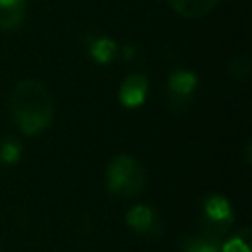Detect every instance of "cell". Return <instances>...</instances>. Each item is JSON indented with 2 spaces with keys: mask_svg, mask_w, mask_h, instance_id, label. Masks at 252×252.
Instances as JSON below:
<instances>
[{
  "mask_svg": "<svg viewBox=\"0 0 252 252\" xmlns=\"http://www.w3.org/2000/svg\"><path fill=\"white\" fill-rule=\"evenodd\" d=\"M10 114L18 130L26 136L43 132L53 120V98L47 87L35 79L18 81L8 98Z\"/></svg>",
  "mask_w": 252,
  "mask_h": 252,
  "instance_id": "obj_1",
  "label": "cell"
},
{
  "mask_svg": "<svg viewBox=\"0 0 252 252\" xmlns=\"http://www.w3.org/2000/svg\"><path fill=\"white\" fill-rule=\"evenodd\" d=\"M104 183L112 195L120 199H134L146 189L148 175L140 159L120 154L108 161L104 171Z\"/></svg>",
  "mask_w": 252,
  "mask_h": 252,
  "instance_id": "obj_2",
  "label": "cell"
},
{
  "mask_svg": "<svg viewBox=\"0 0 252 252\" xmlns=\"http://www.w3.org/2000/svg\"><path fill=\"white\" fill-rule=\"evenodd\" d=\"M197 224L201 228V234L222 242L234 224V213L230 201L219 193L207 195L201 201L197 213Z\"/></svg>",
  "mask_w": 252,
  "mask_h": 252,
  "instance_id": "obj_3",
  "label": "cell"
},
{
  "mask_svg": "<svg viewBox=\"0 0 252 252\" xmlns=\"http://www.w3.org/2000/svg\"><path fill=\"white\" fill-rule=\"evenodd\" d=\"M167 102H169V108L175 110V112H183L189 108L195 93H197V87H199V79L193 71H187V69H177L173 71L169 77H167Z\"/></svg>",
  "mask_w": 252,
  "mask_h": 252,
  "instance_id": "obj_4",
  "label": "cell"
},
{
  "mask_svg": "<svg viewBox=\"0 0 252 252\" xmlns=\"http://www.w3.org/2000/svg\"><path fill=\"white\" fill-rule=\"evenodd\" d=\"M126 224L138 232V234H146V236H158L163 230L161 219L156 213V209H152L150 205H134L128 213H126Z\"/></svg>",
  "mask_w": 252,
  "mask_h": 252,
  "instance_id": "obj_5",
  "label": "cell"
},
{
  "mask_svg": "<svg viewBox=\"0 0 252 252\" xmlns=\"http://www.w3.org/2000/svg\"><path fill=\"white\" fill-rule=\"evenodd\" d=\"M150 91L148 77L144 73H130L118 89V100L126 108H138L146 102Z\"/></svg>",
  "mask_w": 252,
  "mask_h": 252,
  "instance_id": "obj_6",
  "label": "cell"
},
{
  "mask_svg": "<svg viewBox=\"0 0 252 252\" xmlns=\"http://www.w3.org/2000/svg\"><path fill=\"white\" fill-rule=\"evenodd\" d=\"M26 0H0V30L10 32L26 20Z\"/></svg>",
  "mask_w": 252,
  "mask_h": 252,
  "instance_id": "obj_7",
  "label": "cell"
},
{
  "mask_svg": "<svg viewBox=\"0 0 252 252\" xmlns=\"http://www.w3.org/2000/svg\"><path fill=\"white\" fill-rule=\"evenodd\" d=\"M167 4L175 14L189 20H197L211 14L217 8L219 0H167Z\"/></svg>",
  "mask_w": 252,
  "mask_h": 252,
  "instance_id": "obj_8",
  "label": "cell"
},
{
  "mask_svg": "<svg viewBox=\"0 0 252 252\" xmlns=\"http://www.w3.org/2000/svg\"><path fill=\"white\" fill-rule=\"evenodd\" d=\"M118 51H120L118 43H116L114 39H110V37L100 35V37H94V39L89 41V55H91L96 63H100V65L110 63V61L118 55Z\"/></svg>",
  "mask_w": 252,
  "mask_h": 252,
  "instance_id": "obj_9",
  "label": "cell"
},
{
  "mask_svg": "<svg viewBox=\"0 0 252 252\" xmlns=\"http://www.w3.org/2000/svg\"><path fill=\"white\" fill-rule=\"evenodd\" d=\"M179 252H220V242L205 234H191L181 238Z\"/></svg>",
  "mask_w": 252,
  "mask_h": 252,
  "instance_id": "obj_10",
  "label": "cell"
},
{
  "mask_svg": "<svg viewBox=\"0 0 252 252\" xmlns=\"http://www.w3.org/2000/svg\"><path fill=\"white\" fill-rule=\"evenodd\" d=\"M220 252H252V234L250 228L244 226L228 240L220 242Z\"/></svg>",
  "mask_w": 252,
  "mask_h": 252,
  "instance_id": "obj_11",
  "label": "cell"
},
{
  "mask_svg": "<svg viewBox=\"0 0 252 252\" xmlns=\"http://www.w3.org/2000/svg\"><path fill=\"white\" fill-rule=\"evenodd\" d=\"M250 69H252V63L248 55H236L228 63V75L236 81H246L250 75Z\"/></svg>",
  "mask_w": 252,
  "mask_h": 252,
  "instance_id": "obj_12",
  "label": "cell"
},
{
  "mask_svg": "<svg viewBox=\"0 0 252 252\" xmlns=\"http://www.w3.org/2000/svg\"><path fill=\"white\" fill-rule=\"evenodd\" d=\"M22 156V148L16 140H4L0 144V161L6 163V165H12L20 159Z\"/></svg>",
  "mask_w": 252,
  "mask_h": 252,
  "instance_id": "obj_13",
  "label": "cell"
}]
</instances>
